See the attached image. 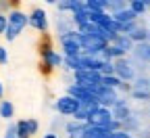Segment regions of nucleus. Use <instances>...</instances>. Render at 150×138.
<instances>
[{
	"instance_id": "7c9ffc66",
	"label": "nucleus",
	"mask_w": 150,
	"mask_h": 138,
	"mask_svg": "<svg viewBox=\"0 0 150 138\" xmlns=\"http://www.w3.org/2000/svg\"><path fill=\"white\" fill-rule=\"evenodd\" d=\"M8 63V52L4 46H0V65H6Z\"/></svg>"
},
{
	"instance_id": "f257e3e1",
	"label": "nucleus",
	"mask_w": 150,
	"mask_h": 138,
	"mask_svg": "<svg viewBox=\"0 0 150 138\" xmlns=\"http://www.w3.org/2000/svg\"><path fill=\"white\" fill-rule=\"evenodd\" d=\"M6 19H8V25H6L4 38H6L8 42H13V40H17V38H19V34H21V31L29 25V15H25L21 9H13V11L6 15Z\"/></svg>"
},
{
	"instance_id": "4be33fe9",
	"label": "nucleus",
	"mask_w": 150,
	"mask_h": 138,
	"mask_svg": "<svg viewBox=\"0 0 150 138\" xmlns=\"http://www.w3.org/2000/svg\"><path fill=\"white\" fill-rule=\"evenodd\" d=\"M127 6H129V11H134V13L140 17V15H144V13L148 11L150 0H131V2H129Z\"/></svg>"
},
{
	"instance_id": "f8f14e48",
	"label": "nucleus",
	"mask_w": 150,
	"mask_h": 138,
	"mask_svg": "<svg viewBox=\"0 0 150 138\" xmlns=\"http://www.w3.org/2000/svg\"><path fill=\"white\" fill-rule=\"evenodd\" d=\"M67 94L73 96L75 101H79V103H98V98L96 94H94V90H88L83 86H77V84H71L67 88Z\"/></svg>"
},
{
	"instance_id": "9d476101",
	"label": "nucleus",
	"mask_w": 150,
	"mask_h": 138,
	"mask_svg": "<svg viewBox=\"0 0 150 138\" xmlns=\"http://www.w3.org/2000/svg\"><path fill=\"white\" fill-rule=\"evenodd\" d=\"M15 126H17V138H31L40 130V124H38V119H33V117H29V119H19V122H15Z\"/></svg>"
},
{
	"instance_id": "f03ea898",
	"label": "nucleus",
	"mask_w": 150,
	"mask_h": 138,
	"mask_svg": "<svg viewBox=\"0 0 150 138\" xmlns=\"http://www.w3.org/2000/svg\"><path fill=\"white\" fill-rule=\"evenodd\" d=\"M61 46H63V56H79L81 50V36L77 29H71L67 34H63L61 38Z\"/></svg>"
},
{
	"instance_id": "473e14b6",
	"label": "nucleus",
	"mask_w": 150,
	"mask_h": 138,
	"mask_svg": "<svg viewBox=\"0 0 150 138\" xmlns=\"http://www.w3.org/2000/svg\"><path fill=\"white\" fill-rule=\"evenodd\" d=\"M42 138H59V136H56V134H54V132H48V134H44V136H42Z\"/></svg>"
},
{
	"instance_id": "0eeeda50",
	"label": "nucleus",
	"mask_w": 150,
	"mask_h": 138,
	"mask_svg": "<svg viewBox=\"0 0 150 138\" xmlns=\"http://www.w3.org/2000/svg\"><path fill=\"white\" fill-rule=\"evenodd\" d=\"M115 63V75L119 77L121 82H125V84H129V82H134L136 80V71H134V67H131V63L127 61V56L125 59H119V61H112Z\"/></svg>"
},
{
	"instance_id": "a878e982",
	"label": "nucleus",
	"mask_w": 150,
	"mask_h": 138,
	"mask_svg": "<svg viewBox=\"0 0 150 138\" xmlns=\"http://www.w3.org/2000/svg\"><path fill=\"white\" fill-rule=\"evenodd\" d=\"M98 73L100 75H115V63H112V61H102Z\"/></svg>"
},
{
	"instance_id": "aec40b11",
	"label": "nucleus",
	"mask_w": 150,
	"mask_h": 138,
	"mask_svg": "<svg viewBox=\"0 0 150 138\" xmlns=\"http://www.w3.org/2000/svg\"><path fill=\"white\" fill-rule=\"evenodd\" d=\"M148 27H144V25H138L134 31L129 34V38H131V42L134 44H142V42H148Z\"/></svg>"
},
{
	"instance_id": "a211bd4d",
	"label": "nucleus",
	"mask_w": 150,
	"mask_h": 138,
	"mask_svg": "<svg viewBox=\"0 0 150 138\" xmlns=\"http://www.w3.org/2000/svg\"><path fill=\"white\" fill-rule=\"evenodd\" d=\"M112 19H115L119 25H127V23H136V21H138V15H136L134 11H129V6H127L125 11H121V13H117V15H112Z\"/></svg>"
},
{
	"instance_id": "6e6552de",
	"label": "nucleus",
	"mask_w": 150,
	"mask_h": 138,
	"mask_svg": "<svg viewBox=\"0 0 150 138\" xmlns=\"http://www.w3.org/2000/svg\"><path fill=\"white\" fill-rule=\"evenodd\" d=\"M94 94H96V98H98V105H100V107H106V109H112V107H115V103L119 101L117 90L106 88V86H98L96 90H94Z\"/></svg>"
},
{
	"instance_id": "423d86ee",
	"label": "nucleus",
	"mask_w": 150,
	"mask_h": 138,
	"mask_svg": "<svg viewBox=\"0 0 150 138\" xmlns=\"http://www.w3.org/2000/svg\"><path fill=\"white\" fill-rule=\"evenodd\" d=\"M54 109L61 115H65V117H73L75 113H77V109H79V101H75V98L69 96V94H63V96L56 98Z\"/></svg>"
},
{
	"instance_id": "1a4fd4ad",
	"label": "nucleus",
	"mask_w": 150,
	"mask_h": 138,
	"mask_svg": "<svg viewBox=\"0 0 150 138\" xmlns=\"http://www.w3.org/2000/svg\"><path fill=\"white\" fill-rule=\"evenodd\" d=\"M29 25H31L35 31L46 34V31H48V15H46V11L40 9V6H35V9L29 13Z\"/></svg>"
},
{
	"instance_id": "f704fd0d",
	"label": "nucleus",
	"mask_w": 150,
	"mask_h": 138,
	"mask_svg": "<svg viewBox=\"0 0 150 138\" xmlns=\"http://www.w3.org/2000/svg\"><path fill=\"white\" fill-rule=\"evenodd\" d=\"M148 42H150V31H148Z\"/></svg>"
},
{
	"instance_id": "bb28decb",
	"label": "nucleus",
	"mask_w": 150,
	"mask_h": 138,
	"mask_svg": "<svg viewBox=\"0 0 150 138\" xmlns=\"http://www.w3.org/2000/svg\"><path fill=\"white\" fill-rule=\"evenodd\" d=\"M131 90H150V80L148 77H136Z\"/></svg>"
},
{
	"instance_id": "c756f323",
	"label": "nucleus",
	"mask_w": 150,
	"mask_h": 138,
	"mask_svg": "<svg viewBox=\"0 0 150 138\" xmlns=\"http://www.w3.org/2000/svg\"><path fill=\"white\" fill-rule=\"evenodd\" d=\"M6 25H8V19H6V15H4V13H0V36H4Z\"/></svg>"
},
{
	"instance_id": "c9c22d12",
	"label": "nucleus",
	"mask_w": 150,
	"mask_h": 138,
	"mask_svg": "<svg viewBox=\"0 0 150 138\" xmlns=\"http://www.w3.org/2000/svg\"><path fill=\"white\" fill-rule=\"evenodd\" d=\"M0 13H2V11H0Z\"/></svg>"
},
{
	"instance_id": "2eb2a0df",
	"label": "nucleus",
	"mask_w": 150,
	"mask_h": 138,
	"mask_svg": "<svg viewBox=\"0 0 150 138\" xmlns=\"http://www.w3.org/2000/svg\"><path fill=\"white\" fill-rule=\"evenodd\" d=\"M112 132H108L106 128H96V126H86V130L81 132L79 138H110Z\"/></svg>"
},
{
	"instance_id": "72a5a7b5",
	"label": "nucleus",
	"mask_w": 150,
	"mask_h": 138,
	"mask_svg": "<svg viewBox=\"0 0 150 138\" xmlns=\"http://www.w3.org/2000/svg\"><path fill=\"white\" fill-rule=\"evenodd\" d=\"M2 96H4V86H2V82H0V101H2Z\"/></svg>"
},
{
	"instance_id": "c85d7f7f",
	"label": "nucleus",
	"mask_w": 150,
	"mask_h": 138,
	"mask_svg": "<svg viewBox=\"0 0 150 138\" xmlns=\"http://www.w3.org/2000/svg\"><path fill=\"white\" fill-rule=\"evenodd\" d=\"M2 138H17V126L15 124H8L6 130H4V134H2Z\"/></svg>"
},
{
	"instance_id": "7ed1b4c3",
	"label": "nucleus",
	"mask_w": 150,
	"mask_h": 138,
	"mask_svg": "<svg viewBox=\"0 0 150 138\" xmlns=\"http://www.w3.org/2000/svg\"><path fill=\"white\" fill-rule=\"evenodd\" d=\"M73 84L83 86L88 90H96L98 86H102V75L98 71H75L73 73Z\"/></svg>"
},
{
	"instance_id": "ddd939ff",
	"label": "nucleus",
	"mask_w": 150,
	"mask_h": 138,
	"mask_svg": "<svg viewBox=\"0 0 150 138\" xmlns=\"http://www.w3.org/2000/svg\"><path fill=\"white\" fill-rule=\"evenodd\" d=\"M98 107H100L98 103H79V109H77V113L73 115V119L81 122V124H88V119L94 115V111H96Z\"/></svg>"
},
{
	"instance_id": "20e7f679",
	"label": "nucleus",
	"mask_w": 150,
	"mask_h": 138,
	"mask_svg": "<svg viewBox=\"0 0 150 138\" xmlns=\"http://www.w3.org/2000/svg\"><path fill=\"white\" fill-rule=\"evenodd\" d=\"M40 56H42V61H40V71H42L44 75H50L56 67L63 65V54H59L54 48L40 52Z\"/></svg>"
},
{
	"instance_id": "393cba45",
	"label": "nucleus",
	"mask_w": 150,
	"mask_h": 138,
	"mask_svg": "<svg viewBox=\"0 0 150 138\" xmlns=\"http://www.w3.org/2000/svg\"><path fill=\"white\" fill-rule=\"evenodd\" d=\"M102 86L112 88V90H119V88L123 86V82L119 80L117 75H102Z\"/></svg>"
},
{
	"instance_id": "f3484780",
	"label": "nucleus",
	"mask_w": 150,
	"mask_h": 138,
	"mask_svg": "<svg viewBox=\"0 0 150 138\" xmlns=\"http://www.w3.org/2000/svg\"><path fill=\"white\" fill-rule=\"evenodd\" d=\"M134 56L142 63H150V42H142L134 46Z\"/></svg>"
},
{
	"instance_id": "b1692460",
	"label": "nucleus",
	"mask_w": 150,
	"mask_h": 138,
	"mask_svg": "<svg viewBox=\"0 0 150 138\" xmlns=\"http://www.w3.org/2000/svg\"><path fill=\"white\" fill-rule=\"evenodd\" d=\"M127 4L123 2V0H106V13L108 15H117L121 11H125Z\"/></svg>"
},
{
	"instance_id": "9b49d317",
	"label": "nucleus",
	"mask_w": 150,
	"mask_h": 138,
	"mask_svg": "<svg viewBox=\"0 0 150 138\" xmlns=\"http://www.w3.org/2000/svg\"><path fill=\"white\" fill-rule=\"evenodd\" d=\"M110 122H112V111L106 109V107H98L94 111V115L88 119V126H96V128H106L108 130Z\"/></svg>"
},
{
	"instance_id": "2f4dec72",
	"label": "nucleus",
	"mask_w": 150,
	"mask_h": 138,
	"mask_svg": "<svg viewBox=\"0 0 150 138\" xmlns=\"http://www.w3.org/2000/svg\"><path fill=\"white\" fill-rule=\"evenodd\" d=\"M110 138H134L129 132H125V130H119V132H112V136Z\"/></svg>"
},
{
	"instance_id": "412c9836",
	"label": "nucleus",
	"mask_w": 150,
	"mask_h": 138,
	"mask_svg": "<svg viewBox=\"0 0 150 138\" xmlns=\"http://www.w3.org/2000/svg\"><path fill=\"white\" fill-rule=\"evenodd\" d=\"M0 117L6 122H11L15 117V105L11 101H0Z\"/></svg>"
},
{
	"instance_id": "6ab92c4d",
	"label": "nucleus",
	"mask_w": 150,
	"mask_h": 138,
	"mask_svg": "<svg viewBox=\"0 0 150 138\" xmlns=\"http://www.w3.org/2000/svg\"><path fill=\"white\" fill-rule=\"evenodd\" d=\"M86 126H88V124H81V122H75V119H71V122H67L65 132L69 134V138H79V136H81V132L86 130Z\"/></svg>"
},
{
	"instance_id": "39448f33",
	"label": "nucleus",
	"mask_w": 150,
	"mask_h": 138,
	"mask_svg": "<svg viewBox=\"0 0 150 138\" xmlns=\"http://www.w3.org/2000/svg\"><path fill=\"white\" fill-rule=\"evenodd\" d=\"M79 36H81V50H83V54L98 56L108 46L104 40H100V38H96V36H88V34H79Z\"/></svg>"
},
{
	"instance_id": "dca6fc26",
	"label": "nucleus",
	"mask_w": 150,
	"mask_h": 138,
	"mask_svg": "<svg viewBox=\"0 0 150 138\" xmlns=\"http://www.w3.org/2000/svg\"><path fill=\"white\" fill-rule=\"evenodd\" d=\"M110 44H112V46H117L119 50H123L125 54H127V52H134V46H136L134 42H131V38H129V36H125V34L115 36V40H112Z\"/></svg>"
},
{
	"instance_id": "5701e85b",
	"label": "nucleus",
	"mask_w": 150,
	"mask_h": 138,
	"mask_svg": "<svg viewBox=\"0 0 150 138\" xmlns=\"http://www.w3.org/2000/svg\"><path fill=\"white\" fill-rule=\"evenodd\" d=\"M88 13H106V0H86Z\"/></svg>"
},
{
	"instance_id": "4468645a",
	"label": "nucleus",
	"mask_w": 150,
	"mask_h": 138,
	"mask_svg": "<svg viewBox=\"0 0 150 138\" xmlns=\"http://www.w3.org/2000/svg\"><path fill=\"white\" fill-rule=\"evenodd\" d=\"M112 111V119H117V122H127L129 117H131V113H129V107H127V103L123 101V98H119V101L115 103V107L110 109Z\"/></svg>"
},
{
	"instance_id": "cd10ccee",
	"label": "nucleus",
	"mask_w": 150,
	"mask_h": 138,
	"mask_svg": "<svg viewBox=\"0 0 150 138\" xmlns=\"http://www.w3.org/2000/svg\"><path fill=\"white\" fill-rule=\"evenodd\" d=\"M131 96L136 101H150V90H131Z\"/></svg>"
}]
</instances>
